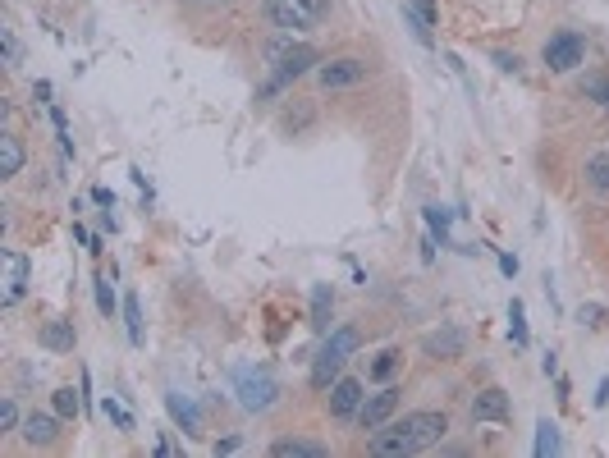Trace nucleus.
<instances>
[{"mask_svg":"<svg viewBox=\"0 0 609 458\" xmlns=\"http://www.w3.org/2000/svg\"><path fill=\"white\" fill-rule=\"evenodd\" d=\"M37 344L51 349V353H69L74 349V326H69V321H46L42 335H37Z\"/></svg>","mask_w":609,"mask_h":458,"instance_id":"nucleus-14","label":"nucleus"},{"mask_svg":"<svg viewBox=\"0 0 609 458\" xmlns=\"http://www.w3.org/2000/svg\"><path fill=\"white\" fill-rule=\"evenodd\" d=\"M541 60H545V69H550V74H573V69L587 60V42H582L577 33H555L550 42H545Z\"/></svg>","mask_w":609,"mask_h":458,"instance_id":"nucleus-6","label":"nucleus"},{"mask_svg":"<svg viewBox=\"0 0 609 458\" xmlns=\"http://www.w3.org/2000/svg\"><path fill=\"white\" fill-rule=\"evenodd\" d=\"M266 55H271L275 74H271V83L261 88V97H271V92L289 88V83H294L298 74H307V69H312L316 60H321V55H316V46H289V51H284V46H271Z\"/></svg>","mask_w":609,"mask_h":458,"instance_id":"nucleus-4","label":"nucleus"},{"mask_svg":"<svg viewBox=\"0 0 609 458\" xmlns=\"http://www.w3.org/2000/svg\"><path fill=\"white\" fill-rule=\"evenodd\" d=\"M10 426H19V408L5 399V404H0V431H10Z\"/></svg>","mask_w":609,"mask_h":458,"instance_id":"nucleus-27","label":"nucleus"},{"mask_svg":"<svg viewBox=\"0 0 609 458\" xmlns=\"http://www.w3.org/2000/svg\"><path fill=\"white\" fill-rule=\"evenodd\" d=\"M426 349H431V353H449V358H454V353H463V335H454V330H449V335H435Z\"/></svg>","mask_w":609,"mask_h":458,"instance_id":"nucleus-23","label":"nucleus"},{"mask_svg":"<svg viewBox=\"0 0 609 458\" xmlns=\"http://www.w3.org/2000/svg\"><path fill=\"white\" fill-rule=\"evenodd\" d=\"M55 436H60V426H55L51 413H28V417H23V440H28V445H51Z\"/></svg>","mask_w":609,"mask_h":458,"instance_id":"nucleus-13","label":"nucleus"},{"mask_svg":"<svg viewBox=\"0 0 609 458\" xmlns=\"http://www.w3.org/2000/svg\"><path fill=\"white\" fill-rule=\"evenodd\" d=\"M509 330H513V344H527V321H522V303L513 298V307H509Z\"/></svg>","mask_w":609,"mask_h":458,"instance_id":"nucleus-24","label":"nucleus"},{"mask_svg":"<svg viewBox=\"0 0 609 458\" xmlns=\"http://www.w3.org/2000/svg\"><path fill=\"white\" fill-rule=\"evenodd\" d=\"M449 431V417L445 413H408L399 422H385L376 436H371V454L376 458H403V454H422V449H435Z\"/></svg>","mask_w":609,"mask_h":458,"instance_id":"nucleus-1","label":"nucleus"},{"mask_svg":"<svg viewBox=\"0 0 609 458\" xmlns=\"http://www.w3.org/2000/svg\"><path fill=\"white\" fill-rule=\"evenodd\" d=\"M394 371H399V353H394V349H385L381 358L371 362V376H376V381H390Z\"/></svg>","mask_w":609,"mask_h":458,"instance_id":"nucleus-20","label":"nucleus"},{"mask_svg":"<svg viewBox=\"0 0 609 458\" xmlns=\"http://www.w3.org/2000/svg\"><path fill=\"white\" fill-rule=\"evenodd\" d=\"M97 307H101V312H106V317H110V312H115V289H110V280H106V275H101V280H97Z\"/></svg>","mask_w":609,"mask_h":458,"instance_id":"nucleus-25","label":"nucleus"},{"mask_svg":"<svg viewBox=\"0 0 609 458\" xmlns=\"http://www.w3.org/2000/svg\"><path fill=\"white\" fill-rule=\"evenodd\" d=\"M362 78H367V60H358V55H339V60H326V65H316V83H321L326 92L358 88Z\"/></svg>","mask_w":609,"mask_h":458,"instance_id":"nucleus-7","label":"nucleus"},{"mask_svg":"<svg viewBox=\"0 0 609 458\" xmlns=\"http://www.w3.org/2000/svg\"><path fill=\"white\" fill-rule=\"evenodd\" d=\"M394 413H399V385H385V390H376V394H367V399H362L358 426H362V431H381Z\"/></svg>","mask_w":609,"mask_h":458,"instance_id":"nucleus-8","label":"nucleus"},{"mask_svg":"<svg viewBox=\"0 0 609 458\" xmlns=\"http://www.w3.org/2000/svg\"><path fill=\"white\" fill-rule=\"evenodd\" d=\"M587 92H591V97H600V106H609V83H605V78H591Z\"/></svg>","mask_w":609,"mask_h":458,"instance_id":"nucleus-30","label":"nucleus"},{"mask_svg":"<svg viewBox=\"0 0 609 458\" xmlns=\"http://www.w3.org/2000/svg\"><path fill=\"white\" fill-rule=\"evenodd\" d=\"M23 271H28V262H23V257H14V280H10V303L14 298L23 294Z\"/></svg>","mask_w":609,"mask_h":458,"instance_id":"nucleus-26","label":"nucleus"},{"mask_svg":"<svg viewBox=\"0 0 609 458\" xmlns=\"http://www.w3.org/2000/svg\"><path fill=\"white\" fill-rule=\"evenodd\" d=\"M165 408H170V417L184 426L188 436H193V431H202V417H197V408H193V399H188V394L170 390V394H165Z\"/></svg>","mask_w":609,"mask_h":458,"instance_id":"nucleus-12","label":"nucleus"},{"mask_svg":"<svg viewBox=\"0 0 609 458\" xmlns=\"http://www.w3.org/2000/svg\"><path fill=\"white\" fill-rule=\"evenodd\" d=\"M587 184L596 188V193H609V152H596L587 161Z\"/></svg>","mask_w":609,"mask_h":458,"instance_id":"nucleus-17","label":"nucleus"},{"mask_svg":"<svg viewBox=\"0 0 609 458\" xmlns=\"http://www.w3.org/2000/svg\"><path fill=\"white\" fill-rule=\"evenodd\" d=\"M271 454H275V458H326L330 449L321 445V440H298V436H284V440H275V445H271Z\"/></svg>","mask_w":609,"mask_h":458,"instance_id":"nucleus-11","label":"nucleus"},{"mask_svg":"<svg viewBox=\"0 0 609 458\" xmlns=\"http://www.w3.org/2000/svg\"><path fill=\"white\" fill-rule=\"evenodd\" d=\"M509 413H513V404H509V394L504 390H481L477 399H472V422H509Z\"/></svg>","mask_w":609,"mask_h":458,"instance_id":"nucleus-10","label":"nucleus"},{"mask_svg":"<svg viewBox=\"0 0 609 458\" xmlns=\"http://www.w3.org/2000/svg\"><path fill=\"white\" fill-rule=\"evenodd\" d=\"M234 390H239V404L248 408V413H266V408L280 404V385H275L266 371L243 367L239 376H234Z\"/></svg>","mask_w":609,"mask_h":458,"instance_id":"nucleus-5","label":"nucleus"},{"mask_svg":"<svg viewBox=\"0 0 609 458\" xmlns=\"http://www.w3.org/2000/svg\"><path fill=\"white\" fill-rule=\"evenodd\" d=\"M101 413L115 417V426H120V431H133V413H124V408L115 404V394H106V399H101Z\"/></svg>","mask_w":609,"mask_h":458,"instance_id":"nucleus-22","label":"nucleus"},{"mask_svg":"<svg viewBox=\"0 0 609 458\" xmlns=\"http://www.w3.org/2000/svg\"><path fill=\"white\" fill-rule=\"evenodd\" d=\"M495 65H500L504 74H518V65H522V60H518V55H509V51H495Z\"/></svg>","mask_w":609,"mask_h":458,"instance_id":"nucleus-28","label":"nucleus"},{"mask_svg":"<svg viewBox=\"0 0 609 458\" xmlns=\"http://www.w3.org/2000/svg\"><path fill=\"white\" fill-rule=\"evenodd\" d=\"M124 321H129V339L133 344H142V312H138V298H124Z\"/></svg>","mask_w":609,"mask_h":458,"instance_id":"nucleus-21","label":"nucleus"},{"mask_svg":"<svg viewBox=\"0 0 609 458\" xmlns=\"http://www.w3.org/2000/svg\"><path fill=\"white\" fill-rule=\"evenodd\" d=\"M362 381L358 376H339L335 385H330V417H339V422H348V417H358L362 408Z\"/></svg>","mask_w":609,"mask_h":458,"instance_id":"nucleus-9","label":"nucleus"},{"mask_svg":"<svg viewBox=\"0 0 609 458\" xmlns=\"http://www.w3.org/2000/svg\"><path fill=\"white\" fill-rule=\"evenodd\" d=\"M596 404H600V408L609 404V381H600V394H596Z\"/></svg>","mask_w":609,"mask_h":458,"instance_id":"nucleus-31","label":"nucleus"},{"mask_svg":"<svg viewBox=\"0 0 609 458\" xmlns=\"http://www.w3.org/2000/svg\"><path fill=\"white\" fill-rule=\"evenodd\" d=\"M51 404H55V413H60V417H74L78 408H83V399H78V394L65 385V390H55V394H51Z\"/></svg>","mask_w":609,"mask_h":458,"instance_id":"nucleus-19","label":"nucleus"},{"mask_svg":"<svg viewBox=\"0 0 609 458\" xmlns=\"http://www.w3.org/2000/svg\"><path fill=\"white\" fill-rule=\"evenodd\" d=\"M330 14V0H266V19L284 33H307Z\"/></svg>","mask_w":609,"mask_h":458,"instance_id":"nucleus-3","label":"nucleus"},{"mask_svg":"<svg viewBox=\"0 0 609 458\" xmlns=\"http://www.w3.org/2000/svg\"><path fill=\"white\" fill-rule=\"evenodd\" d=\"M330 307H335V294H330V284H316V289H312V326H316V330H326Z\"/></svg>","mask_w":609,"mask_h":458,"instance_id":"nucleus-16","label":"nucleus"},{"mask_svg":"<svg viewBox=\"0 0 609 458\" xmlns=\"http://www.w3.org/2000/svg\"><path fill=\"white\" fill-rule=\"evenodd\" d=\"M0 37H5V60H10V69H14V65H19V42H14V33H10V28H5V33H0Z\"/></svg>","mask_w":609,"mask_h":458,"instance_id":"nucleus-29","label":"nucleus"},{"mask_svg":"<svg viewBox=\"0 0 609 458\" xmlns=\"http://www.w3.org/2000/svg\"><path fill=\"white\" fill-rule=\"evenodd\" d=\"M23 170V142L14 133H0V179H14Z\"/></svg>","mask_w":609,"mask_h":458,"instance_id":"nucleus-15","label":"nucleus"},{"mask_svg":"<svg viewBox=\"0 0 609 458\" xmlns=\"http://www.w3.org/2000/svg\"><path fill=\"white\" fill-rule=\"evenodd\" d=\"M358 344H362V335L353 326H339L335 335L321 344V353H316V362H312V385H316V390H330V385L344 376V362L358 353Z\"/></svg>","mask_w":609,"mask_h":458,"instance_id":"nucleus-2","label":"nucleus"},{"mask_svg":"<svg viewBox=\"0 0 609 458\" xmlns=\"http://www.w3.org/2000/svg\"><path fill=\"white\" fill-rule=\"evenodd\" d=\"M536 431H541V436H536V454H559V426L555 422H541L536 426Z\"/></svg>","mask_w":609,"mask_h":458,"instance_id":"nucleus-18","label":"nucleus"}]
</instances>
